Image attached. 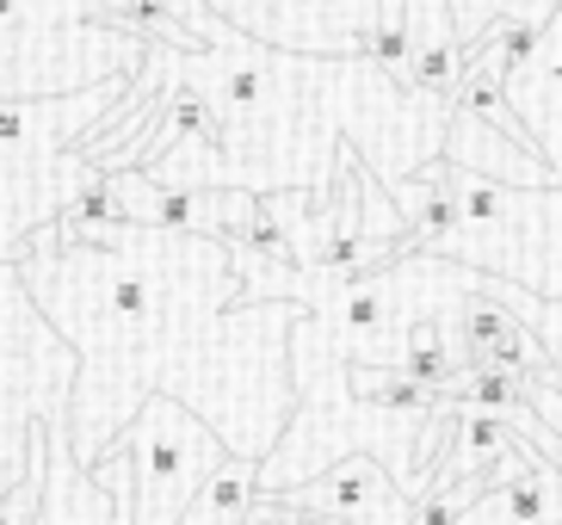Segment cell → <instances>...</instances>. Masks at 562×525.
<instances>
[{
  "mask_svg": "<svg viewBox=\"0 0 562 525\" xmlns=\"http://www.w3.org/2000/svg\"><path fill=\"white\" fill-rule=\"evenodd\" d=\"M117 451L131 458V525H180L199 482L211 477L229 445L216 439L204 414H192L180 395H149L143 414L117 433Z\"/></svg>",
  "mask_w": 562,
  "mask_h": 525,
  "instance_id": "obj_1",
  "label": "cell"
},
{
  "mask_svg": "<svg viewBox=\"0 0 562 525\" xmlns=\"http://www.w3.org/2000/svg\"><path fill=\"white\" fill-rule=\"evenodd\" d=\"M291 507H310V513H334V520H352V525H402L408 501H402L396 477L383 470L378 451H347L334 458L328 470H315L310 482L297 489H279Z\"/></svg>",
  "mask_w": 562,
  "mask_h": 525,
  "instance_id": "obj_2",
  "label": "cell"
},
{
  "mask_svg": "<svg viewBox=\"0 0 562 525\" xmlns=\"http://www.w3.org/2000/svg\"><path fill=\"white\" fill-rule=\"evenodd\" d=\"M550 470L557 463H526V470L488 482L476 520L482 525H562V482Z\"/></svg>",
  "mask_w": 562,
  "mask_h": 525,
  "instance_id": "obj_3",
  "label": "cell"
},
{
  "mask_svg": "<svg viewBox=\"0 0 562 525\" xmlns=\"http://www.w3.org/2000/svg\"><path fill=\"white\" fill-rule=\"evenodd\" d=\"M0 501H7V494H0Z\"/></svg>",
  "mask_w": 562,
  "mask_h": 525,
  "instance_id": "obj_4",
  "label": "cell"
}]
</instances>
